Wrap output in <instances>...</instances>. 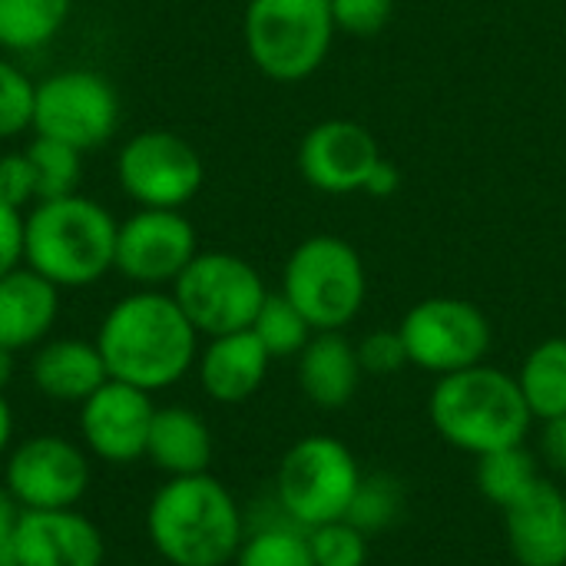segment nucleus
Wrapping results in <instances>:
<instances>
[{"instance_id": "obj_1", "label": "nucleus", "mask_w": 566, "mask_h": 566, "mask_svg": "<svg viewBox=\"0 0 566 566\" xmlns=\"http://www.w3.org/2000/svg\"><path fill=\"white\" fill-rule=\"evenodd\" d=\"M106 375L149 395L179 385L199 358V332L172 292L139 289L119 298L96 328Z\"/></svg>"}, {"instance_id": "obj_2", "label": "nucleus", "mask_w": 566, "mask_h": 566, "mask_svg": "<svg viewBox=\"0 0 566 566\" xmlns=\"http://www.w3.org/2000/svg\"><path fill=\"white\" fill-rule=\"evenodd\" d=\"M146 537L169 566H229L245 537V514L209 471L169 478L146 507Z\"/></svg>"}, {"instance_id": "obj_3", "label": "nucleus", "mask_w": 566, "mask_h": 566, "mask_svg": "<svg viewBox=\"0 0 566 566\" xmlns=\"http://www.w3.org/2000/svg\"><path fill=\"white\" fill-rule=\"evenodd\" d=\"M119 222L90 196L40 199L23 216V265L56 289L96 285L116 265Z\"/></svg>"}, {"instance_id": "obj_4", "label": "nucleus", "mask_w": 566, "mask_h": 566, "mask_svg": "<svg viewBox=\"0 0 566 566\" xmlns=\"http://www.w3.org/2000/svg\"><path fill=\"white\" fill-rule=\"evenodd\" d=\"M428 415L451 448L474 458L517 448L534 428L517 378L488 361L438 378L428 398Z\"/></svg>"}, {"instance_id": "obj_5", "label": "nucleus", "mask_w": 566, "mask_h": 566, "mask_svg": "<svg viewBox=\"0 0 566 566\" xmlns=\"http://www.w3.org/2000/svg\"><path fill=\"white\" fill-rule=\"evenodd\" d=\"M335 33L332 0H249L242 20L249 60L275 83L308 80Z\"/></svg>"}, {"instance_id": "obj_6", "label": "nucleus", "mask_w": 566, "mask_h": 566, "mask_svg": "<svg viewBox=\"0 0 566 566\" xmlns=\"http://www.w3.org/2000/svg\"><path fill=\"white\" fill-rule=\"evenodd\" d=\"M282 295L315 332H345L368 298V275L358 249L338 235L298 242L282 272Z\"/></svg>"}, {"instance_id": "obj_7", "label": "nucleus", "mask_w": 566, "mask_h": 566, "mask_svg": "<svg viewBox=\"0 0 566 566\" xmlns=\"http://www.w3.org/2000/svg\"><path fill=\"white\" fill-rule=\"evenodd\" d=\"M361 484V468L348 444L328 434L295 441L275 471V504L305 531L345 521Z\"/></svg>"}, {"instance_id": "obj_8", "label": "nucleus", "mask_w": 566, "mask_h": 566, "mask_svg": "<svg viewBox=\"0 0 566 566\" xmlns=\"http://www.w3.org/2000/svg\"><path fill=\"white\" fill-rule=\"evenodd\" d=\"M172 298L206 338L252 328L269 289L252 262L232 252H199L172 282Z\"/></svg>"}, {"instance_id": "obj_9", "label": "nucleus", "mask_w": 566, "mask_h": 566, "mask_svg": "<svg viewBox=\"0 0 566 566\" xmlns=\"http://www.w3.org/2000/svg\"><path fill=\"white\" fill-rule=\"evenodd\" d=\"M119 93L96 70H60L36 83L33 123L36 136L66 143L80 153L96 149L119 129Z\"/></svg>"}, {"instance_id": "obj_10", "label": "nucleus", "mask_w": 566, "mask_h": 566, "mask_svg": "<svg viewBox=\"0 0 566 566\" xmlns=\"http://www.w3.org/2000/svg\"><path fill=\"white\" fill-rule=\"evenodd\" d=\"M398 332L405 338L408 361L438 378L481 365L494 342L488 315L474 302L451 295L411 305Z\"/></svg>"}, {"instance_id": "obj_11", "label": "nucleus", "mask_w": 566, "mask_h": 566, "mask_svg": "<svg viewBox=\"0 0 566 566\" xmlns=\"http://www.w3.org/2000/svg\"><path fill=\"white\" fill-rule=\"evenodd\" d=\"M116 182L139 209H182L206 182L202 156L169 129L129 136L116 156Z\"/></svg>"}, {"instance_id": "obj_12", "label": "nucleus", "mask_w": 566, "mask_h": 566, "mask_svg": "<svg viewBox=\"0 0 566 566\" xmlns=\"http://www.w3.org/2000/svg\"><path fill=\"white\" fill-rule=\"evenodd\" d=\"M90 458L63 434H33L7 451L3 491L23 511L76 507L90 491Z\"/></svg>"}, {"instance_id": "obj_13", "label": "nucleus", "mask_w": 566, "mask_h": 566, "mask_svg": "<svg viewBox=\"0 0 566 566\" xmlns=\"http://www.w3.org/2000/svg\"><path fill=\"white\" fill-rule=\"evenodd\" d=\"M199 255L192 222L179 209H139L116 232V272L139 289L172 285Z\"/></svg>"}, {"instance_id": "obj_14", "label": "nucleus", "mask_w": 566, "mask_h": 566, "mask_svg": "<svg viewBox=\"0 0 566 566\" xmlns=\"http://www.w3.org/2000/svg\"><path fill=\"white\" fill-rule=\"evenodd\" d=\"M156 405L153 395L126 381L106 378L80 405L83 448L106 464H133L146 458Z\"/></svg>"}, {"instance_id": "obj_15", "label": "nucleus", "mask_w": 566, "mask_h": 566, "mask_svg": "<svg viewBox=\"0 0 566 566\" xmlns=\"http://www.w3.org/2000/svg\"><path fill=\"white\" fill-rule=\"evenodd\" d=\"M381 159L378 139L355 119H322L298 143V172L328 196L365 192Z\"/></svg>"}, {"instance_id": "obj_16", "label": "nucleus", "mask_w": 566, "mask_h": 566, "mask_svg": "<svg viewBox=\"0 0 566 566\" xmlns=\"http://www.w3.org/2000/svg\"><path fill=\"white\" fill-rule=\"evenodd\" d=\"M106 537L76 507L23 511L17 527V566H103Z\"/></svg>"}, {"instance_id": "obj_17", "label": "nucleus", "mask_w": 566, "mask_h": 566, "mask_svg": "<svg viewBox=\"0 0 566 566\" xmlns=\"http://www.w3.org/2000/svg\"><path fill=\"white\" fill-rule=\"evenodd\" d=\"M511 557L521 566H566V494L547 478L504 511Z\"/></svg>"}, {"instance_id": "obj_18", "label": "nucleus", "mask_w": 566, "mask_h": 566, "mask_svg": "<svg viewBox=\"0 0 566 566\" xmlns=\"http://www.w3.org/2000/svg\"><path fill=\"white\" fill-rule=\"evenodd\" d=\"M269 365H272V355L262 348V342L255 338L252 328L209 338L196 358L199 385L219 405L249 401L262 388Z\"/></svg>"}, {"instance_id": "obj_19", "label": "nucleus", "mask_w": 566, "mask_h": 566, "mask_svg": "<svg viewBox=\"0 0 566 566\" xmlns=\"http://www.w3.org/2000/svg\"><path fill=\"white\" fill-rule=\"evenodd\" d=\"M60 315V289L30 265L0 279V345L10 352H30L43 345Z\"/></svg>"}, {"instance_id": "obj_20", "label": "nucleus", "mask_w": 566, "mask_h": 566, "mask_svg": "<svg viewBox=\"0 0 566 566\" xmlns=\"http://www.w3.org/2000/svg\"><path fill=\"white\" fill-rule=\"evenodd\" d=\"M106 365L96 342L86 338H46L33 348L30 381L33 388L60 405H83L103 381Z\"/></svg>"}, {"instance_id": "obj_21", "label": "nucleus", "mask_w": 566, "mask_h": 566, "mask_svg": "<svg viewBox=\"0 0 566 566\" xmlns=\"http://www.w3.org/2000/svg\"><path fill=\"white\" fill-rule=\"evenodd\" d=\"M361 375L358 352L342 332H315L298 355V388L322 411L345 408L358 395Z\"/></svg>"}, {"instance_id": "obj_22", "label": "nucleus", "mask_w": 566, "mask_h": 566, "mask_svg": "<svg viewBox=\"0 0 566 566\" xmlns=\"http://www.w3.org/2000/svg\"><path fill=\"white\" fill-rule=\"evenodd\" d=\"M212 431L202 421V415L182 405L156 408L146 444V461H153V468H159L166 478L206 474L212 464Z\"/></svg>"}, {"instance_id": "obj_23", "label": "nucleus", "mask_w": 566, "mask_h": 566, "mask_svg": "<svg viewBox=\"0 0 566 566\" xmlns=\"http://www.w3.org/2000/svg\"><path fill=\"white\" fill-rule=\"evenodd\" d=\"M235 566H315L308 531L285 517V511L275 504L272 517L249 521L245 517V537L235 554Z\"/></svg>"}, {"instance_id": "obj_24", "label": "nucleus", "mask_w": 566, "mask_h": 566, "mask_svg": "<svg viewBox=\"0 0 566 566\" xmlns=\"http://www.w3.org/2000/svg\"><path fill=\"white\" fill-rule=\"evenodd\" d=\"M517 385L534 421H551L566 415V338H547L531 348L521 365Z\"/></svg>"}, {"instance_id": "obj_25", "label": "nucleus", "mask_w": 566, "mask_h": 566, "mask_svg": "<svg viewBox=\"0 0 566 566\" xmlns=\"http://www.w3.org/2000/svg\"><path fill=\"white\" fill-rule=\"evenodd\" d=\"M73 0H0V50L46 46L66 23Z\"/></svg>"}, {"instance_id": "obj_26", "label": "nucleus", "mask_w": 566, "mask_h": 566, "mask_svg": "<svg viewBox=\"0 0 566 566\" xmlns=\"http://www.w3.org/2000/svg\"><path fill=\"white\" fill-rule=\"evenodd\" d=\"M541 464L537 458L517 444V448H501V451H491L484 458H478V471H474V481H478V491L497 504L501 511L514 507L521 497H527L537 481H541Z\"/></svg>"}, {"instance_id": "obj_27", "label": "nucleus", "mask_w": 566, "mask_h": 566, "mask_svg": "<svg viewBox=\"0 0 566 566\" xmlns=\"http://www.w3.org/2000/svg\"><path fill=\"white\" fill-rule=\"evenodd\" d=\"M405 511H408V488L395 474L381 471V474H361V484L352 497L345 521L371 537L401 524Z\"/></svg>"}, {"instance_id": "obj_28", "label": "nucleus", "mask_w": 566, "mask_h": 566, "mask_svg": "<svg viewBox=\"0 0 566 566\" xmlns=\"http://www.w3.org/2000/svg\"><path fill=\"white\" fill-rule=\"evenodd\" d=\"M252 332L272 358H298L302 348L315 335V328L305 322V315L282 292H275V295L269 292V298L262 302V308L252 322Z\"/></svg>"}, {"instance_id": "obj_29", "label": "nucleus", "mask_w": 566, "mask_h": 566, "mask_svg": "<svg viewBox=\"0 0 566 566\" xmlns=\"http://www.w3.org/2000/svg\"><path fill=\"white\" fill-rule=\"evenodd\" d=\"M80 156L83 153L66 146V143L33 136V143L27 146V159H30L33 176H36V202L76 192V182H80V172H83Z\"/></svg>"}, {"instance_id": "obj_30", "label": "nucleus", "mask_w": 566, "mask_h": 566, "mask_svg": "<svg viewBox=\"0 0 566 566\" xmlns=\"http://www.w3.org/2000/svg\"><path fill=\"white\" fill-rule=\"evenodd\" d=\"M315 566H365L368 564V534L348 521H332L308 531Z\"/></svg>"}, {"instance_id": "obj_31", "label": "nucleus", "mask_w": 566, "mask_h": 566, "mask_svg": "<svg viewBox=\"0 0 566 566\" xmlns=\"http://www.w3.org/2000/svg\"><path fill=\"white\" fill-rule=\"evenodd\" d=\"M33 93L36 83L30 76L0 56V139H13L33 123Z\"/></svg>"}, {"instance_id": "obj_32", "label": "nucleus", "mask_w": 566, "mask_h": 566, "mask_svg": "<svg viewBox=\"0 0 566 566\" xmlns=\"http://www.w3.org/2000/svg\"><path fill=\"white\" fill-rule=\"evenodd\" d=\"M355 352H358V365H361L365 375H381V378H388V375H398L405 365H411V361H408L405 338H401L398 328H375V332H368V335L355 345Z\"/></svg>"}, {"instance_id": "obj_33", "label": "nucleus", "mask_w": 566, "mask_h": 566, "mask_svg": "<svg viewBox=\"0 0 566 566\" xmlns=\"http://www.w3.org/2000/svg\"><path fill=\"white\" fill-rule=\"evenodd\" d=\"M332 17L348 36H378L395 17V0H332Z\"/></svg>"}, {"instance_id": "obj_34", "label": "nucleus", "mask_w": 566, "mask_h": 566, "mask_svg": "<svg viewBox=\"0 0 566 566\" xmlns=\"http://www.w3.org/2000/svg\"><path fill=\"white\" fill-rule=\"evenodd\" d=\"M0 202L13 206L20 212H23V206L36 202V176L27 159V149L0 156Z\"/></svg>"}, {"instance_id": "obj_35", "label": "nucleus", "mask_w": 566, "mask_h": 566, "mask_svg": "<svg viewBox=\"0 0 566 566\" xmlns=\"http://www.w3.org/2000/svg\"><path fill=\"white\" fill-rule=\"evenodd\" d=\"M23 265V212L0 202V279Z\"/></svg>"}, {"instance_id": "obj_36", "label": "nucleus", "mask_w": 566, "mask_h": 566, "mask_svg": "<svg viewBox=\"0 0 566 566\" xmlns=\"http://www.w3.org/2000/svg\"><path fill=\"white\" fill-rule=\"evenodd\" d=\"M23 507L0 488V566H17V527Z\"/></svg>"}, {"instance_id": "obj_37", "label": "nucleus", "mask_w": 566, "mask_h": 566, "mask_svg": "<svg viewBox=\"0 0 566 566\" xmlns=\"http://www.w3.org/2000/svg\"><path fill=\"white\" fill-rule=\"evenodd\" d=\"M544 431H541V458L551 471L566 474V415L564 418H551V421H541Z\"/></svg>"}, {"instance_id": "obj_38", "label": "nucleus", "mask_w": 566, "mask_h": 566, "mask_svg": "<svg viewBox=\"0 0 566 566\" xmlns=\"http://www.w3.org/2000/svg\"><path fill=\"white\" fill-rule=\"evenodd\" d=\"M398 186H401V169H398L391 159H381V163H378V169L371 172V179H368L365 192H368V196H375V199H385V196L398 192Z\"/></svg>"}, {"instance_id": "obj_39", "label": "nucleus", "mask_w": 566, "mask_h": 566, "mask_svg": "<svg viewBox=\"0 0 566 566\" xmlns=\"http://www.w3.org/2000/svg\"><path fill=\"white\" fill-rule=\"evenodd\" d=\"M10 441H13V411H10L7 395L0 391V458H7Z\"/></svg>"}, {"instance_id": "obj_40", "label": "nucleus", "mask_w": 566, "mask_h": 566, "mask_svg": "<svg viewBox=\"0 0 566 566\" xmlns=\"http://www.w3.org/2000/svg\"><path fill=\"white\" fill-rule=\"evenodd\" d=\"M13 375H17V352H10V348L0 345V391L10 388Z\"/></svg>"}]
</instances>
